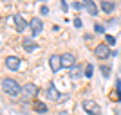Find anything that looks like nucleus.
<instances>
[{
  "label": "nucleus",
  "mask_w": 121,
  "mask_h": 115,
  "mask_svg": "<svg viewBox=\"0 0 121 115\" xmlns=\"http://www.w3.org/2000/svg\"><path fill=\"white\" fill-rule=\"evenodd\" d=\"M2 88H4V92H5L7 95H11V97H16V95L22 92V86L18 85V81L11 79V77L2 79Z\"/></svg>",
  "instance_id": "f257e3e1"
},
{
  "label": "nucleus",
  "mask_w": 121,
  "mask_h": 115,
  "mask_svg": "<svg viewBox=\"0 0 121 115\" xmlns=\"http://www.w3.org/2000/svg\"><path fill=\"white\" fill-rule=\"evenodd\" d=\"M81 106H83V110L89 115H99L101 113V106L98 103H94V101H91V99H85L81 103Z\"/></svg>",
  "instance_id": "f03ea898"
},
{
  "label": "nucleus",
  "mask_w": 121,
  "mask_h": 115,
  "mask_svg": "<svg viewBox=\"0 0 121 115\" xmlns=\"http://www.w3.org/2000/svg\"><path fill=\"white\" fill-rule=\"evenodd\" d=\"M47 97H49L51 101H54V103H61L63 99H67V95H63V94L58 92V88L54 86V83H51V85L47 86Z\"/></svg>",
  "instance_id": "7ed1b4c3"
},
{
  "label": "nucleus",
  "mask_w": 121,
  "mask_h": 115,
  "mask_svg": "<svg viewBox=\"0 0 121 115\" xmlns=\"http://www.w3.org/2000/svg\"><path fill=\"white\" fill-rule=\"evenodd\" d=\"M94 56H96L98 59H107V58L110 56V49H108V45H107V43H99V45H96V49H94Z\"/></svg>",
  "instance_id": "20e7f679"
},
{
  "label": "nucleus",
  "mask_w": 121,
  "mask_h": 115,
  "mask_svg": "<svg viewBox=\"0 0 121 115\" xmlns=\"http://www.w3.org/2000/svg\"><path fill=\"white\" fill-rule=\"evenodd\" d=\"M22 92H24V99L25 101H31L36 94H38V88H36L33 83H27L25 86H22Z\"/></svg>",
  "instance_id": "39448f33"
},
{
  "label": "nucleus",
  "mask_w": 121,
  "mask_h": 115,
  "mask_svg": "<svg viewBox=\"0 0 121 115\" xmlns=\"http://www.w3.org/2000/svg\"><path fill=\"white\" fill-rule=\"evenodd\" d=\"M29 29H31V32H33V36H38L42 32V29H43V24H42V20L40 18H31V22H29Z\"/></svg>",
  "instance_id": "423d86ee"
},
{
  "label": "nucleus",
  "mask_w": 121,
  "mask_h": 115,
  "mask_svg": "<svg viewBox=\"0 0 121 115\" xmlns=\"http://www.w3.org/2000/svg\"><path fill=\"white\" fill-rule=\"evenodd\" d=\"M76 63V56L72 52H65V54H61V65L63 68H72Z\"/></svg>",
  "instance_id": "0eeeda50"
},
{
  "label": "nucleus",
  "mask_w": 121,
  "mask_h": 115,
  "mask_svg": "<svg viewBox=\"0 0 121 115\" xmlns=\"http://www.w3.org/2000/svg\"><path fill=\"white\" fill-rule=\"evenodd\" d=\"M13 20H15V25H16V31H20V32H24L27 27H29V24H27V20H25L22 15H13Z\"/></svg>",
  "instance_id": "6e6552de"
},
{
  "label": "nucleus",
  "mask_w": 121,
  "mask_h": 115,
  "mask_svg": "<svg viewBox=\"0 0 121 115\" xmlns=\"http://www.w3.org/2000/svg\"><path fill=\"white\" fill-rule=\"evenodd\" d=\"M49 67H51V70L52 72H60V68L63 65H61V56H58V54H52L49 58Z\"/></svg>",
  "instance_id": "1a4fd4ad"
},
{
  "label": "nucleus",
  "mask_w": 121,
  "mask_h": 115,
  "mask_svg": "<svg viewBox=\"0 0 121 115\" xmlns=\"http://www.w3.org/2000/svg\"><path fill=\"white\" fill-rule=\"evenodd\" d=\"M5 67L9 70H18V67H20V58H16V56H7V58H5Z\"/></svg>",
  "instance_id": "9d476101"
},
{
  "label": "nucleus",
  "mask_w": 121,
  "mask_h": 115,
  "mask_svg": "<svg viewBox=\"0 0 121 115\" xmlns=\"http://www.w3.org/2000/svg\"><path fill=\"white\" fill-rule=\"evenodd\" d=\"M22 47H24L27 52H33V50H36V43L33 38H24L22 40Z\"/></svg>",
  "instance_id": "9b49d317"
},
{
  "label": "nucleus",
  "mask_w": 121,
  "mask_h": 115,
  "mask_svg": "<svg viewBox=\"0 0 121 115\" xmlns=\"http://www.w3.org/2000/svg\"><path fill=\"white\" fill-rule=\"evenodd\" d=\"M83 5L87 7L89 15H92V16H96V15H98V5L94 4V0H83Z\"/></svg>",
  "instance_id": "f8f14e48"
},
{
  "label": "nucleus",
  "mask_w": 121,
  "mask_h": 115,
  "mask_svg": "<svg viewBox=\"0 0 121 115\" xmlns=\"http://www.w3.org/2000/svg\"><path fill=\"white\" fill-rule=\"evenodd\" d=\"M101 9L108 15V13H112V11H114V4H112V2H108V0H103V2H101Z\"/></svg>",
  "instance_id": "ddd939ff"
},
{
  "label": "nucleus",
  "mask_w": 121,
  "mask_h": 115,
  "mask_svg": "<svg viewBox=\"0 0 121 115\" xmlns=\"http://www.w3.org/2000/svg\"><path fill=\"white\" fill-rule=\"evenodd\" d=\"M35 110L40 111V113H45V111H47V106L43 104V103H40V101H36V103H35Z\"/></svg>",
  "instance_id": "4468645a"
},
{
  "label": "nucleus",
  "mask_w": 121,
  "mask_h": 115,
  "mask_svg": "<svg viewBox=\"0 0 121 115\" xmlns=\"http://www.w3.org/2000/svg\"><path fill=\"white\" fill-rule=\"evenodd\" d=\"M78 75H81V70H78V68H74V67H72V70H71V77H72V79H78Z\"/></svg>",
  "instance_id": "2eb2a0df"
},
{
  "label": "nucleus",
  "mask_w": 121,
  "mask_h": 115,
  "mask_svg": "<svg viewBox=\"0 0 121 115\" xmlns=\"http://www.w3.org/2000/svg\"><path fill=\"white\" fill-rule=\"evenodd\" d=\"M99 68H101V74L105 75V77H108V74H110V68H108L107 65H101Z\"/></svg>",
  "instance_id": "dca6fc26"
},
{
  "label": "nucleus",
  "mask_w": 121,
  "mask_h": 115,
  "mask_svg": "<svg viewBox=\"0 0 121 115\" xmlns=\"http://www.w3.org/2000/svg\"><path fill=\"white\" fill-rule=\"evenodd\" d=\"M92 70H94V67L89 63V65H87V68H85V75H87V77H91V75H92Z\"/></svg>",
  "instance_id": "f3484780"
},
{
  "label": "nucleus",
  "mask_w": 121,
  "mask_h": 115,
  "mask_svg": "<svg viewBox=\"0 0 121 115\" xmlns=\"http://www.w3.org/2000/svg\"><path fill=\"white\" fill-rule=\"evenodd\" d=\"M105 40H107V43H108V47L116 43V38H114V36H110V34H107V38H105Z\"/></svg>",
  "instance_id": "a211bd4d"
},
{
  "label": "nucleus",
  "mask_w": 121,
  "mask_h": 115,
  "mask_svg": "<svg viewBox=\"0 0 121 115\" xmlns=\"http://www.w3.org/2000/svg\"><path fill=\"white\" fill-rule=\"evenodd\" d=\"M94 31H96V32H105V27L99 25V24H96V25H94Z\"/></svg>",
  "instance_id": "6ab92c4d"
},
{
  "label": "nucleus",
  "mask_w": 121,
  "mask_h": 115,
  "mask_svg": "<svg viewBox=\"0 0 121 115\" xmlns=\"http://www.w3.org/2000/svg\"><path fill=\"white\" fill-rule=\"evenodd\" d=\"M72 7H74V9H78V11H80L81 7H85V5H83V2H81V4H80V2H74V4H72Z\"/></svg>",
  "instance_id": "aec40b11"
},
{
  "label": "nucleus",
  "mask_w": 121,
  "mask_h": 115,
  "mask_svg": "<svg viewBox=\"0 0 121 115\" xmlns=\"http://www.w3.org/2000/svg\"><path fill=\"white\" fill-rule=\"evenodd\" d=\"M40 13H42V15H47V13H49V7H47V5H42V7H40Z\"/></svg>",
  "instance_id": "412c9836"
},
{
  "label": "nucleus",
  "mask_w": 121,
  "mask_h": 115,
  "mask_svg": "<svg viewBox=\"0 0 121 115\" xmlns=\"http://www.w3.org/2000/svg\"><path fill=\"white\" fill-rule=\"evenodd\" d=\"M81 25H83V24H81V20H80V18H76V20H74V27L81 29Z\"/></svg>",
  "instance_id": "4be33fe9"
},
{
  "label": "nucleus",
  "mask_w": 121,
  "mask_h": 115,
  "mask_svg": "<svg viewBox=\"0 0 121 115\" xmlns=\"http://www.w3.org/2000/svg\"><path fill=\"white\" fill-rule=\"evenodd\" d=\"M67 7H69V5H67V2H65V0H61V9L67 11Z\"/></svg>",
  "instance_id": "5701e85b"
},
{
  "label": "nucleus",
  "mask_w": 121,
  "mask_h": 115,
  "mask_svg": "<svg viewBox=\"0 0 121 115\" xmlns=\"http://www.w3.org/2000/svg\"><path fill=\"white\" fill-rule=\"evenodd\" d=\"M60 115H67V113H65V111H61V113H60Z\"/></svg>",
  "instance_id": "b1692460"
}]
</instances>
